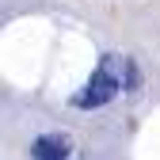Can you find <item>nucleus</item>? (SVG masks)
<instances>
[{
	"instance_id": "f03ea898",
	"label": "nucleus",
	"mask_w": 160,
	"mask_h": 160,
	"mask_svg": "<svg viewBox=\"0 0 160 160\" xmlns=\"http://www.w3.org/2000/svg\"><path fill=\"white\" fill-rule=\"evenodd\" d=\"M72 152V141L65 133H46L34 141V160H65Z\"/></svg>"
},
{
	"instance_id": "f257e3e1",
	"label": "nucleus",
	"mask_w": 160,
	"mask_h": 160,
	"mask_svg": "<svg viewBox=\"0 0 160 160\" xmlns=\"http://www.w3.org/2000/svg\"><path fill=\"white\" fill-rule=\"evenodd\" d=\"M118 88H122V80H118V72H114V57H103V65H99L95 72H92V80L84 84V92H80L72 103L76 107H103V103H111V99L118 95Z\"/></svg>"
}]
</instances>
